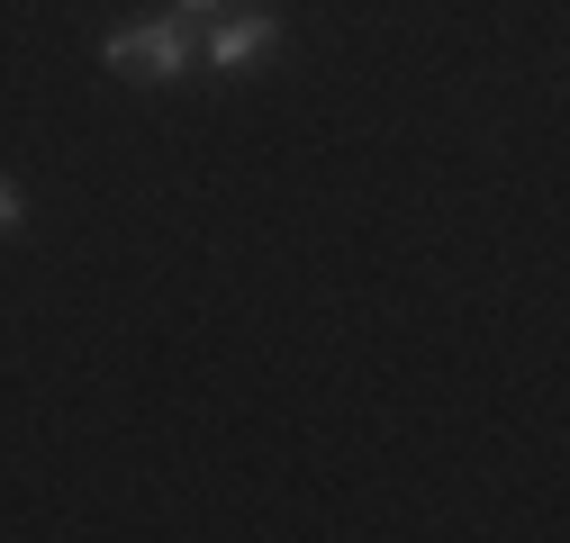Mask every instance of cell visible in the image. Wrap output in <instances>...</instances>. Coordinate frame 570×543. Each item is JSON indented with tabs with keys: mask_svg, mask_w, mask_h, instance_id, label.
<instances>
[{
	"mask_svg": "<svg viewBox=\"0 0 570 543\" xmlns=\"http://www.w3.org/2000/svg\"><path fill=\"white\" fill-rule=\"evenodd\" d=\"M100 63H109V73H127V82H181L190 63H199V28H190L181 10H155V19H127V28H109Z\"/></svg>",
	"mask_w": 570,
	"mask_h": 543,
	"instance_id": "obj_1",
	"label": "cell"
},
{
	"mask_svg": "<svg viewBox=\"0 0 570 543\" xmlns=\"http://www.w3.org/2000/svg\"><path fill=\"white\" fill-rule=\"evenodd\" d=\"M281 46V10H263V0H227V19L199 37V63L208 73H245V63H263Z\"/></svg>",
	"mask_w": 570,
	"mask_h": 543,
	"instance_id": "obj_2",
	"label": "cell"
},
{
	"mask_svg": "<svg viewBox=\"0 0 570 543\" xmlns=\"http://www.w3.org/2000/svg\"><path fill=\"white\" fill-rule=\"evenodd\" d=\"M19 218H28V190H19V181H0V236H19Z\"/></svg>",
	"mask_w": 570,
	"mask_h": 543,
	"instance_id": "obj_3",
	"label": "cell"
},
{
	"mask_svg": "<svg viewBox=\"0 0 570 543\" xmlns=\"http://www.w3.org/2000/svg\"><path fill=\"white\" fill-rule=\"evenodd\" d=\"M173 10H181V19H208V10H227V0H173Z\"/></svg>",
	"mask_w": 570,
	"mask_h": 543,
	"instance_id": "obj_4",
	"label": "cell"
}]
</instances>
